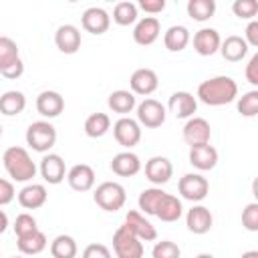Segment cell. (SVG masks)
I'll return each instance as SVG.
<instances>
[{"label":"cell","instance_id":"8d00e7d4","mask_svg":"<svg viewBox=\"0 0 258 258\" xmlns=\"http://www.w3.org/2000/svg\"><path fill=\"white\" fill-rule=\"evenodd\" d=\"M238 113L242 117H256L258 115V91L256 89L244 93L238 99Z\"/></svg>","mask_w":258,"mask_h":258},{"label":"cell","instance_id":"f35d334b","mask_svg":"<svg viewBox=\"0 0 258 258\" xmlns=\"http://www.w3.org/2000/svg\"><path fill=\"white\" fill-rule=\"evenodd\" d=\"M232 12L242 20H254L258 14V2L256 0H236L232 4Z\"/></svg>","mask_w":258,"mask_h":258},{"label":"cell","instance_id":"9a60e30c","mask_svg":"<svg viewBox=\"0 0 258 258\" xmlns=\"http://www.w3.org/2000/svg\"><path fill=\"white\" fill-rule=\"evenodd\" d=\"M167 109L175 119H189L198 111V99L187 91H175L167 101Z\"/></svg>","mask_w":258,"mask_h":258},{"label":"cell","instance_id":"d590c367","mask_svg":"<svg viewBox=\"0 0 258 258\" xmlns=\"http://www.w3.org/2000/svg\"><path fill=\"white\" fill-rule=\"evenodd\" d=\"M16 60H20L18 44L10 36H0V71L8 69Z\"/></svg>","mask_w":258,"mask_h":258},{"label":"cell","instance_id":"7a4b0ae2","mask_svg":"<svg viewBox=\"0 0 258 258\" xmlns=\"http://www.w3.org/2000/svg\"><path fill=\"white\" fill-rule=\"evenodd\" d=\"M2 163L6 173L12 177V181L26 183L36 175V163L32 161L30 153L24 147H18V145L8 147L2 155Z\"/></svg>","mask_w":258,"mask_h":258},{"label":"cell","instance_id":"bcb514c9","mask_svg":"<svg viewBox=\"0 0 258 258\" xmlns=\"http://www.w3.org/2000/svg\"><path fill=\"white\" fill-rule=\"evenodd\" d=\"M242 38L246 40L248 46H258V20H256V18L248 22V26H246Z\"/></svg>","mask_w":258,"mask_h":258},{"label":"cell","instance_id":"3957f363","mask_svg":"<svg viewBox=\"0 0 258 258\" xmlns=\"http://www.w3.org/2000/svg\"><path fill=\"white\" fill-rule=\"evenodd\" d=\"M56 143V129L48 121H34L26 129V145L32 151L48 153Z\"/></svg>","mask_w":258,"mask_h":258},{"label":"cell","instance_id":"5b68a950","mask_svg":"<svg viewBox=\"0 0 258 258\" xmlns=\"http://www.w3.org/2000/svg\"><path fill=\"white\" fill-rule=\"evenodd\" d=\"M113 252L117 258H143V242L125 226H119L113 234Z\"/></svg>","mask_w":258,"mask_h":258},{"label":"cell","instance_id":"e575fe53","mask_svg":"<svg viewBox=\"0 0 258 258\" xmlns=\"http://www.w3.org/2000/svg\"><path fill=\"white\" fill-rule=\"evenodd\" d=\"M137 4L125 0V2H117L115 8H113V20L115 24L119 26H129V24H135L137 22Z\"/></svg>","mask_w":258,"mask_h":258},{"label":"cell","instance_id":"484cf974","mask_svg":"<svg viewBox=\"0 0 258 258\" xmlns=\"http://www.w3.org/2000/svg\"><path fill=\"white\" fill-rule=\"evenodd\" d=\"M46 246H48V240H46L44 232H40V230H34V232H30V234H26V236L16 238V248H18V252L24 254V256H36V254H40Z\"/></svg>","mask_w":258,"mask_h":258},{"label":"cell","instance_id":"f6af8a7d","mask_svg":"<svg viewBox=\"0 0 258 258\" xmlns=\"http://www.w3.org/2000/svg\"><path fill=\"white\" fill-rule=\"evenodd\" d=\"M244 75H246V81H248L252 87H258V54H252V56H250Z\"/></svg>","mask_w":258,"mask_h":258},{"label":"cell","instance_id":"d6986e66","mask_svg":"<svg viewBox=\"0 0 258 258\" xmlns=\"http://www.w3.org/2000/svg\"><path fill=\"white\" fill-rule=\"evenodd\" d=\"M36 111L44 119H54L64 111V99L58 91H42L36 97Z\"/></svg>","mask_w":258,"mask_h":258},{"label":"cell","instance_id":"b9f144b4","mask_svg":"<svg viewBox=\"0 0 258 258\" xmlns=\"http://www.w3.org/2000/svg\"><path fill=\"white\" fill-rule=\"evenodd\" d=\"M81 258H111V250L105 246V244H89L85 250H83V256Z\"/></svg>","mask_w":258,"mask_h":258},{"label":"cell","instance_id":"e0dca14e","mask_svg":"<svg viewBox=\"0 0 258 258\" xmlns=\"http://www.w3.org/2000/svg\"><path fill=\"white\" fill-rule=\"evenodd\" d=\"M212 224H214V216L202 204L191 206V210H187V214H185V226L191 234H198V236L208 234L212 230Z\"/></svg>","mask_w":258,"mask_h":258},{"label":"cell","instance_id":"7c38bea8","mask_svg":"<svg viewBox=\"0 0 258 258\" xmlns=\"http://www.w3.org/2000/svg\"><path fill=\"white\" fill-rule=\"evenodd\" d=\"M171 175H173V165H171V161H169L167 157H163V155H153L151 159L145 161V177H147L155 187L167 183V181L171 179Z\"/></svg>","mask_w":258,"mask_h":258},{"label":"cell","instance_id":"9c48e42d","mask_svg":"<svg viewBox=\"0 0 258 258\" xmlns=\"http://www.w3.org/2000/svg\"><path fill=\"white\" fill-rule=\"evenodd\" d=\"M181 137L183 141L194 147V145H204V143H210V137H212V127L210 123L204 119V117H189L181 129Z\"/></svg>","mask_w":258,"mask_h":258},{"label":"cell","instance_id":"ba28073f","mask_svg":"<svg viewBox=\"0 0 258 258\" xmlns=\"http://www.w3.org/2000/svg\"><path fill=\"white\" fill-rule=\"evenodd\" d=\"M113 137L121 147L129 151L141 141V125L131 117H121L113 125Z\"/></svg>","mask_w":258,"mask_h":258},{"label":"cell","instance_id":"7bdbcfd3","mask_svg":"<svg viewBox=\"0 0 258 258\" xmlns=\"http://www.w3.org/2000/svg\"><path fill=\"white\" fill-rule=\"evenodd\" d=\"M14 196H16V191H14L12 181H10V179L0 177V206L10 204V202L14 200Z\"/></svg>","mask_w":258,"mask_h":258},{"label":"cell","instance_id":"83f0119b","mask_svg":"<svg viewBox=\"0 0 258 258\" xmlns=\"http://www.w3.org/2000/svg\"><path fill=\"white\" fill-rule=\"evenodd\" d=\"M189 40H191L189 30L185 26H181V24L169 26L165 30V34H163V44H165V48L169 52H181L189 44Z\"/></svg>","mask_w":258,"mask_h":258},{"label":"cell","instance_id":"4dcf8cb0","mask_svg":"<svg viewBox=\"0 0 258 258\" xmlns=\"http://www.w3.org/2000/svg\"><path fill=\"white\" fill-rule=\"evenodd\" d=\"M165 194H167V191H163L161 187H155V185L143 189V191L139 194V198H137L139 210H141L143 214H147V216H155V212H157V208H159V204H161V200H163Z\"/></svg>","mask_w":258,"mask_h":258},{"label":"cell","instance_id":"1f68e13d","mask_svg":"<svg viewBox=\"0 0 258 258\" xmlns=\"http://www.w3.org/2000/svg\"><path fill=\"white\" fill-rule=\"evenodd\" d=\"M79 252L77 240L69 234H58L50 242V256L52 258H75Z\"/></svg>","mask_w":258,"mask_h":258},{"label":"cell","instance_id":"2e32d148","mask_svg":"<svg viewBox=\"0 0 258 258\" xmlns=\"http://www.w3.org/2000/svg\"><path fill=\"white\" fill-rule=\"evenodd\" d=\"M159 32H161V24L155 16H143L135 22V28H133V40L139 44V46H149L153 44L157 38H159Z\"/></svg>","mask_w":258,"mask_h":258},{"label":"cell","instance_id":"603a6c76","mask_svg":"<svg viewBox=\"0 0 258 258\" xmlns=\"http://www.w3.org/2000/svg\"><path fill=\"white\" fill-rule=\"evenodd\" d=\"M111 171L119 177H133L141 171V159L133 151H121L111 159Z\"/></svg>","mask_w":258,"mask_h":258},{"label":"cell","instance_id":"ab89813d","mask_svg":"<svg viewBox=\"0 0 258 258\" xmlns=\"http://www.w3.org/2000/svg\"><path fill=\"white\" fill-rule=\"evenodd\" d=\"M14 234H16V238H20V236H26V234H30V232H34V230H38V226H36V220H34V216H30V214H18L16 216V220H14Z\"/></svg>","mask_w":258,"mask_h":258},{"label":"cell","instance_id":"30bf717a","mask_svg":"<svg viewBox=\"0 0 258 258\" xmlns=\"http://www.w3.org/2000/svg\"><path fill=\"white\" fill-rule=\"evenodd\" d=\"M133 236H137L141 242H153L157 238L155 226L137 210H129L125 214V224H123Z\"/></svg>","mask_w":258,"mask_h":258},{"label":"cell","instance_id":"52a82bcc","mask_svg":"<svg viewBox=\"0 0 258 258\" xmlns=\"http://www.w3.org/2000/svg\"><path fill=\"white\" fill-rule=\"evenodd\" d=\"M167 111L165 107L155 99H143L137 105V123L147 129H157L165 123Z\"/></svg>","mask_w":258,"mask_h":258},{"label":"cell","instance_id":"ac0fdd59","mask_svg":"<svg viewBox=\"0 0 258 258\" xmlns=\"http://www.w3.org/2000/svg\"><path fill=\"white\" fill-rule=\"evenodd\" d=\"M54 44L62 54H75L81 48V30L75 24H60L54 32Z\"/></svg>","mask_w":258,"mask_h":258},{"label":"cell","instance_id":"cb8c5ba5","mask_svg":"<svg viewBox=\"0 0 258 258\" xmlns=\"http://www.w3.org/2000/svg\"><path fill=\"white\" fill-rule=\"evenodd\" d=\"M18 204L24 208V210H38L46 204L48 200V191L42 183H28L24 185L20 191H18Z\"/></svg>","mask_w":258,"mask_h":258},{"label":"cell","instance_id":"d6a6232c","mask_svg":"<svg viewBox=\"0 0 258 258\" xmlns=\"http://www.w3.org/2000/svg\"><path fill=\"white\" fill-rule=\"evenodd\" d=\"M109 129H111V119L107 113H91L85 119V133L93 139L103 137Z\"/></svg>","mask_w":258,"mask_h":258},{"label":"cell","instance_id":"836d02e7","mask_svg":"<svg viewBox=\"0 0 258 258\" xmlns=\"http://www.w3.org/2000/svg\"><path fill=\"white\" fill-rule=\"evenodd\" d=\"M187 14L196 22H206L216 14V2L214 0H189L187 2Z\"/></svg>","mask_w":258,"mask_h":258},{"label":"cell","instance_id":"f5cc1de1","mask_svg":"<svg viewBox=\"0 0 258 258\" xmlns=\"http://www.w3.org/2000/svg\"><path fill=\"white\" fill-rule=\"evenodd\" d=\"M14 258H22V256H14Z\"/></svg>","mask_w":258,"mask_h":258},{"label":"cell","instance_id":"4316f807","mask_svg":"<svg viewBox=\"0 0 258 258\" xmlns=\"http://www.w3.org/2000/svg\"><path fill=\"white\" fill-rule=\"evenodd\" d=\"M107 105L113 113H119L121 117H127L135 107H137V99L131 91H125V89H119V91H113L107 99Z\"/></svg>","mask_w":258,"mask_h":258},{"label":"cell","instance_id":"74e56055","mask_svg":"<svg viewBox=\"0 0 258 258\" xmlns=\"http://www.w3.org/2000/svg\"><path fill=\"white\" fill-rule=\"evenodd\" d=\"M151 256L153 258H181V250L175 242L161 240V242H155V246L151 250Z\"/></svg>","mask_w":258,"mask_h":258},{"label":"cell","instance_id":"7402d4cb","mask_svg":"<svg viewBox=\"0 0 258 258\" xmlns=\"http://www.w3.org/2000/svg\"><path fill=\"white\" fill-rule=\"evenodd\" d=\"M67 181L75 191H89L95 187V171L87 163H77L67 171Z\"/></svg>","mask_w":258,"mask_h":258},{"label":"cell","instance_id":"f907efd6","mask_svg":"<svg viewBox=\"0 0 258 258\" xmlns=\"http://www.w3.org/2000/svg\"><path fill=\"white\" fill-rule=\"evenodd\" d=\"M196 258H216L214 254H208V252H204V254H198Z\"/></svg>","mask_w":258,"mask_h":258},{"label":"cell","instance_id":"8992f818","mask_svg":"<svg viewBox=\"0 0 258 258\" xmlns=\"http://www.w3.org/2000/svg\"><path fill=\"white\" fill-rule=\"evenodd\" d=\"M177 189H179L183 200L196 204V202L206 200V196L210 191V181L202 173H185L183 177H179Z\"/></svg>","mask_w":258,"mask_h":258},{"label":"cell","instance_id":"681fc988","mask_svg":"<svg viewBox=\"0 0 258 258\" xmlns=\"http://www.w3.org/2000/svg\"><path fill=\"white\" fill-rule=\"evenodd\" d=\"M240 258H258V252H256V250H248V252H244Z\"/></svg>","mask_w":258,"mask_h":258},{"label":"cell","instance_id":"7dc6e473","mask_svg":"<svg viewBox=\"0 0 258 258\" xmlns=\"http://www.w3.org/2000/svg\"><path fill=\"white\" fill-rule=\"evenodd\" d=\"M22 73H24V62H22V58H20V60H16L14 64H10L8 69L0 71V75H2V77H6V79H10V81L20 79V77H22Z\"/></svg>","mask_w":258,"mask_h":258},{"label":"cell","instance_id":"277c9868","mask_svg":"<svg viewBox=\"0 0 258 258\" xmlns=\"http://www.w3.org/2000/svg\"><path fill=\"white\" fill-rule=\"evenodd\" d=\"M93 200L101 210L117 212L125 206L127 194H125V187L119 181H103V183L97 185V189L93 194Z\"/></svg>","mask_w":258,"mask_h":258},{"label":"cell","instance_id":"f546056e","mask_svg":"<svg viewBox=\"0 0 258 258\" xmlns=\"http://www.w3.org/2000/svg\"><path fill=\"white\" fill-rule=\"evenodd\" d=\"M26 107V97L22 91H6L0 95V113L6 117L20 115Z\"/></svg>","mask_w":258,"mask_h":258},{"label":"cell","instance_id":"6da1fadb","mask_svg":"<svg viewBox=\"0 0 258 258\" xmlns=\"http://www.w3.org/2000/svg\"><path fill=\"white\" fill-rule=\"evenodd\" d=\"M236 97H238V85L232 77H226V75L206 79L198 87V99L204 105H210V107L228 105Z\"/></svg>","mask_w":258,"mask_h":258},{"label":"cell","instance_id":"44dd1931","mask_svg":"<svg viewBox=\"0 0 258 258\" xmlns=\"http://www.w3.org/2000/svg\"><path fill=\"white\" fill-rule=\"evenodd\" d=\"M187 157H189V163L200 171H210V169H214L218 165V151L210 143L189 147V155Z\"/></svg>","mask_w":258,"mask_h":258},{"label":"cell","instance_id":"60d3db41","mask_svg":"<svg viewBox=\"0 0 258 258\" xmlns=\"http://www.w3.org/2000/svg\"><path fill=\"white\" fill-rule=\"evenodd\" d=\"M242 226L248 232H258V204L256 202H250L242 210Z\"/></svg>","mask_w":258,"mask_h":258},{"label":"cell","instance_id":"4fadbf2b","mask_svg":"<svg viewBox=\"0 0 258 258\" xmlns=\"http://www.w3.org/2000/svg\"><path fill=\"white\" fill-rule=\"evenodd\" d=\"M129 87H131V93L133 95H143V97H149L151 93L157 91L159 87V79H157V73L153 69H137L133 71L131 79H129Z\"/></svg>","mask_w":258,"mask_h":258},{"label":"cell","instance_id":"f1b7e54d","mask_svg":"<svg viewBox=\"0 0 258 258\" xmlns=\"http://www.w3.org/2000/svg\"><path fill=\"white\" fill-rule=\"evenodd\" d=\"M181 214H183L181 200L175 198V196H171V194H165V196H163V200H161V204H159V208H157V212H155V216H157L161 222H167V224L177 222V220L181 218Z\"/></svg>","mask_w":258,"mask_h":258},{"label":"cell","instance_id":"8fae6325","mask_svg":"<svg viewBox=\"0 0 258 258\" xmlns=\"http://www.w3.org/2000/svg\"><path fill=\"white\" fill-rule=\"evenodd\" d=\"M38 171H40L42 179L50 185H56L67 177V165L58 153H44V157L40 159Z\"/></svg>","mask_w":258,"mask_h":258},{"label":"cell","instance_id":"5bb4252c","mask_svg":"<svg viewBox=\"0 0 258 258\" xmlns=\"http://www.w3.org/2000/svg\"><path fill=\"white\" fill-rule=\"evenodd\" d=\"M81 24H83V28H85L87 32L99 36V34H105V32L109 30V26H111V16H109V12H107L105 8L91 6V8H87V10L83 12Z\"/></svg>","mask_w":258,"mask_h":258},{"label":"cell","instance_id":"816d5d0a","mask_svg":"<svg viewBox=\"0 0 258 258\" xmlns=\"http://www.w3.org/2000/svg\"><path fill=\"white\" fill-rule=\"evenodd\" d=\"M0 137H2V125H0Z\"/></svg>","mask_w":258,"mask_h":258},{"label":"cell","instance_id":"ffe728a7","mask_svg":"<svg viewBox=\"0 0 258 258\" xmlns=\"http://www.w3.org/2000/svg\"><path fill=\"white\" fill-rule=\"evenodd\" d=\"M220 32L216 28H200L194 34V50L200 56H212L220 50Z\"/></svg>","mask_w":258,"mask_h":258},{"label":"cell","instance_id":"ee69618b","mask_svg":"<svg viewBox=\"0 0 258 258\" xmlns=\"http://www.w3.org/2000/svg\"><path fill=\"white\" fill-rule=\"evenodd\" d=\"M137 8H141L143 12L153 16V14H159L165 10V0H139Z\"/></svg>","mask_w":258,"mask_h":258},{"label":"cell","instance_id":"d4e9b609","mask_svg":"<svg viewBox=\"0 0 258 258\" xmlns=\"http://www.w3.org/2000/svg\"><path fill=\"white\" fill-rule=\"evenodd\" d=\"M248 44L242 36L238 34H232V36H226L222 42H220V54L224 56V60L228 62H240L242 58H246L248 54Z\"/></svg>","mask_w":258,"mask_h":258},{"label":"cell","instance_id":"c3c4849f","mask_svg":"<svg viewBox=\"0 0 258 258\" xmlns=\"http://www.w3.org/2000/svg\"><path fill=\"white\" fill-rule=\"evenodd\" d=\"M8 228V216L4 214V210H0V234H4Z\"/></svg>","mask_w":258,"mask_h":258}]
</instances>
